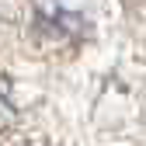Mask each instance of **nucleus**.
Returning <instances> with one entry per match:
<instances>
[{
  "label": "nucleus",
  "instance_id": "nucleus-1",
  "mask_svg": "<svg viewBox=\"0 0 146 146\" xmlns=\"http://www.w3.org/2000/svg\"><path fill=\"white\" fill-rule=\"evenodd\" d=\"M28 35H31V42L38 49H49V52L73 49L90 35V21L77 7H66L59 0H45V4H38L31 11Z\"/></svg>",
  "mask_w": 146,
  "mask_h": 146
},
{
  "label": "nucleus",
  "instance_id": "nucleus-2",
  "mask_svg": "<svg viewBox=\"0 0 146 146\" xmlns=\"http://www.w3.org/2000/svg\"><path fill=\"white\" fill-rule=\"evenodd\" d=\"M122 4H125V11H129V14L146 17V0H122Z\"/></svg>",
  "mask_w": 146,
  "mask_h": 146
},
{
  "label": "nucleus",
  "instance_id": "nucleus-3",
  "mask_svg": "<svg viewBox=\"0 0 146 146\" xmlns=\"http://www.w3.org/2000/svg\"><path fill=\"white\" fill-rule=\"evenodd\" d=\"M17 146H42V143H17Z\"/></svg>",
  "mask_w": 146,
  "mask_h": 146
}]
</instances>
